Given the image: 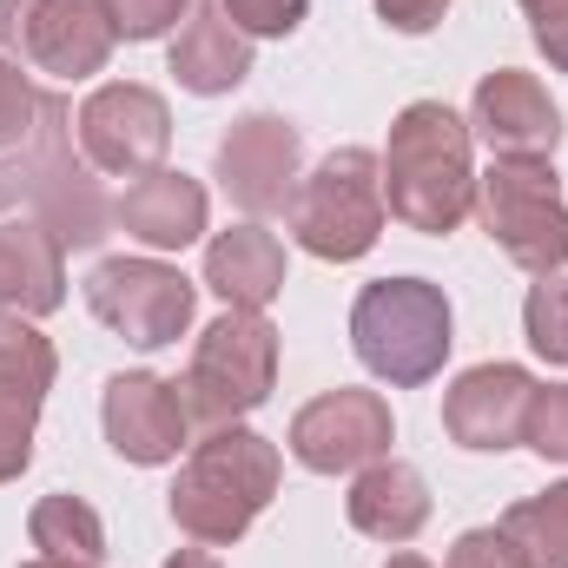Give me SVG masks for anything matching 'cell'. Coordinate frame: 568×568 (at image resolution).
I'll return each instance as SVG.
<instances>
[{"instance_id": "26", "label": "cell", "mask_w": 568, "mask_h": 568, "mask_svg": "<svg viewBox=\"0 0 568 568\" xmlns=\"http://www.w3.org/2000/svg\"><path fill=\"white\" fill-rule=\"evenodd\" d=\"M523 443L542 456V463H568V384H536L529 397V424H523Z\"/></svg>"}, {"instance_id": "2", "label": "cell", "mask_w": 568, "mask_h": 568, "mask_svg": "<svg viewBox=\"0 0 568 568\" xmlns=\"http://www.w3.org/2000/svg\"><path fill=\"white\" fill-rule=\"evenodd\" d=\"M384 205L397 225L443 239L476 212V172H469V120H456L443 100H410L384 145Z\"/></svg>"}, {"instance_id": "33", "label": "cell", "mask_w": 568, "mask_h": 568, "mask_svg": "<svg viewBox=\"0 0 568 568\" xmlns=\"http://www.w3.org/2000/svg\"><path fill=\"white\" fill-rule=\"evenodd\" d=\"M165 568H225V562H219L212 549H172V562Z\"/></svg>"}, {"instance_id": "32", "label": "cell", "mask_w": 568, "mask_h": 568, "mask_svg": "<svg viewBox=\"0 0 568 568\" xmlns=\"http://www.w3.org/2000/svg\"><path fill=\"white\" fill-rule=\"evenodd\" d=\"M377 13H384V27H397V33H429V27H443L449 0H377Z\"/></svg>"}, {"instance_id": "29", "label": "cell", "mask_w": 568, "mask_h": 568, "mask_svg": "<svg viewBox=\"0 0 568 568\" xmlns=\"http://www.w3.org/2000/svg\"><path fill=\"white\" fill-rule=\"evenodd\" d=\"M106 7H113L120 40H159L192 13V0H106Z\"/></svg>"}, {"instance_id": "3", "label": "cell", "mask_w": 568, "mask_h": 568, "mask_svg": "<svg viewBox=\"0 0 568 568\" xmlns=\"http://www.w3.org/2000/svg\"><path fill=\"white\" fill-rule=\"evenodd\" d=\"M278 443L258 436V429L232 424V429H205V443H192L165 509L179 523V536H192L199 549H232L258 516L265 503L278 496Z\"/></svg>"}, {"instance_id": "27", "label": "cell", "mask_w": 568, "mask_h": 568, "mask_svg": "<svg viewBox=\"0 0 568 568\" xmlns=\"http://www.w3.org/2000/svg\"><path fill=\"white\" fill-rule=\"evenodd\" d=\"M33 120H40V87L20 73V60H0V152L27 145Z\"/></svg>"}, {"instance_id": "11", "label": "cell", "mask_w": 568, "mask_h": 568, "mask_svg": "<svg viewBox=\"0 0 568 568\" xmlns=\"http://www.w3.org/2000/svg\"><path fill=\"white\" fill-rule=\"evenodd\" d=\"M390 404L377 390H324L291 417V456L311 476H357L377 456H390Z\"/></svg>"}, {"instance_id": "19", "label": "cell", "mask_w": 568, "mask_h": 568, "mask_svg": "<svg viewBox=\"0 0 568 568\" xmlns=\"http://www.w3.org/2000/svg\"><path fill=\"white\" fill-rule=\"evenodd\" d=\"M344 509H351V529H357V536L404 549V542L429 523V483H424V469H410V463H397V456H377L371 469H357Z\"/></svg>"}, {"instance_id": "18", "label": "cell", "mask_w": 568, "mask_h": 568, "mask_svg": "<svg viewBox=\"0 0 568 568\" xmlns=\"http://www.w3.org/2000/svg\"><path fill=\"white\" fill-rule=\"evenodd\" d=\"M67 304V252L33 219H0V317H47Z\"/></svg>"}, {"instance_id": "31", "label": "cell", "mask_w": 568, "mask_h": 568, "mask_svg": "<svg viewBox=\"0 0 568 568\" xmlns=\"http://www.w3.org/2000/svg\"><path fill=\"white\" fill-rule=\"evenodd\" d=\"M449 568H523V556L509 549V536H503V529H469V536H456Z\"/></svg>"}, {"instance_id": "5", "label": "cell", "mask_w": 568, "mask_h": 568, "mask_svg": "<svg viewBox=\"0 0 568 568\" xmlns=\"http://www.w3.org/2000/svg\"><path fill=\"white\" fill-rule=\"evenodd\" d=\"M384 165L364 145H337L324 152L291 199V239L324 258V265H351L384 239Z\"/></svg>"}, {"instance_id": "6", "label": "cell", "mask_w": 568, "mask_h": 568, "mask_svg": "<svg viewBox=\"0 0 568 568\" xmlns=\"http://www.w3.org/2000/svg\"><path fill=\"white\" fill-rule=\"evenodd\" d=\"M278 384V331L265 311H225L199 331L192 364H185V410L199 429L245 424Z\"/></svg>"}, {"instance_id": "1", "label": "cell", "mask_w": 568, "mask_h": 568, "mask_svg": "<svg viewBox=\"0 0 568 568\" xmlns=\"http://www.w3.org/2000/svg\"><path fill=\"white\" fill-rule=\"evenodd\" d=\"M0 212L33 219L40 232H53L60 252H93L113 225V205L87 165V152H73V106L60 93H40V120L27 145H13L0 159Z\"/></svg>"}, {"instance_id": "10", "label": "cell", "mask_w": 568, "mask_h": 568, "mask_svg": "<svg viewBox=\"0 0 568 568\" xmlns=\"http://www.w3.org/2000/svg\"><path fill=\"white\" fill-rule=\"evenodd\" d=\"M73 133H80V152H87L93 172H106V179H145V172L165 165L172 113H165V100H159L152 87L113 80V87L87 93Z\"/></svg>"}, {"instance_id": "13", "label": "cell", "mask_w": 568, "mask_h": 568, "mask_svg": "<svg viewBox=\"0 0 568 568\" xmlns=\"http://www.w3.org/2000/svg\"><path fill=\"white\" fill-rule=\"evenodd\" d=\"M469 140L489 145V159H556L562 145V106L549 87L523 67H496L469 93Z\"/></svg>"}, {"instance_id": "9", "label": "cell", "mask_w": 568, "mask_h": 568, "mask_svg": "<svg viewBox=\"0 0 568 568\" xmlns=\"http://www.w3.org/2000/svg\"><path fill=\"white\" fill-rule=\"evenodd\" d=\"M87 304L113 337H126L140 351H165L192 331L199 291H192L185 272H172L159 258H106L87 278Z\"/></svg>"}, {"instance_id": "15", "label": "cell", "mask_w": 568, "mask_h": 568, "mask_svg": "<svg viewBox=\"0 0 568 568\" xmlns=\"http://www.w3.org/2000/svg\"><path fill=\"white\" fill-rule=\"evenodd\" d=\"M529 397H536V377L523 364H476V371H463L449 384L443 429H449V443H463L476 456H503V449L523 443Z\"/></svg>"}, {"instance_id": "22", "label": "cell", "mask_w": 568, "mask_h": 568, "mask_svg": "<svg viewBox=\"0 0 568 568\" xmlns=\"http://www.w3.org/2000/svg\"><path fill=\"white\" fill-rule=\"evenodd\" d=\"M496 529L509 536V549L523 556V568H568V483L509 503Z\"/></svg>"}, {"instance_id": "21", "label": "cell", "mask_w": 568, "mask_h": 568, "mask_svg": "<svg viewBox=\"0 0 568 568\" xmlns=\"http://www.w3.org/2000/svg\"><path fill=\"white\" fill-rule=\"evenodd\" d=\"M27 536L53 562H87V568L106 562V523H100V509L87 496H67V489L60 496H40L33 516H27Z\"/></svg>"}, {"instance_id": "30", "label": "cell", "mask_w": 568, "mask_h": 568, "mask_svg": "<svg viewBox=\"0 0 568 568\" xmlns=\"http://www.w3.org/2000/svg\"><path fill=\"white\" fill-rule=\"evenodd\" d=\"M523 20H529L542 60H549L556 73H568V0H523Z\"/></svg>"}, {"instance_id": "17", "label": "cell", "mask_w": 568, "mask_h": 568, "mask_svg": "<svg viewBox=\"0 0 568 568\" xmlns=\"http://www.w3.org/2000/svg\"><path fill=\"white\" fill-rule=\"evenodd\" d=\"M205 185L199 179H185V172H172V165H159V172H145L126 185V199L113 205V219L152 245V252H185L199 232H205Z\"/></svg>"}, {"instance_id": "23", "label": "cell", "mask_w": 568, "mask_h": 568, "mask_svg": "<svg viewBox=\"0 0 568 568\" xmlns=\"http://www.w3.org/2000/svg\"><path fill=\"white\" fill-rule=\"evenodd\" d=\"M53 377H60V357L33 331V317H0V384H27V390L47 397Z\"/></svg>"}, {"instance_id": "14", "label": "cell", "mask_w": 568, "mask_h": 568, "mask_svg": "<svg viewBox=\"0 0 568 568\" xmlns=\"http://www.w3.org/2000/svg\"><path fill=\"white\" fill-rule=\"evenodd\" d=\"M100 424H106V443L140 463V469H159L185 449L192 436V410H185V390L152 377V371H120L106 377V397H100Z\"/></svg>"}, {"instance_id": "12", "label": "cell", "mask_w": 568, "mask_h": 568, "mask_svg": "<svg viewBox=\"0 0 568 568\" xmlns=\"http://www.w3.org/2000/svg\"><path fill=\"white\" fill-rule=\"evenodd\" d=\"M297 179H304V145H297V126L278 113H245L219 140V185L245 219L291 212Z\"/></svg>"}, {"instance_id": "7", "label": "cell", "mask_w": 568, "mask_h": 568, "mask_svg": "<svg viewBox=\"0 0 568 568\" xmlns=\"http://www.w3.org/2000/svg\"><path fill=\"white\" fill-rule=\"evenodd\" d=\"M476 219L529 278H556L568 265V199L549 159H489L476 179Z\"/></svg>"}, {"instance_id": "16", "label": "cell", "mask_w": 568, "mask_h": 568, "mask_svg": "<svg viewBox=\"0 0 568 568\" xmlns=\"http://www.w3.org/2000/svg\"><path fill=\"white\" fill-rule=\"evenodd\" d=\"M245 73H252V33H239L219 0H192V13L172 33V80L199 100H219Z\"/></svg>"}, {"instance_id": "25", "label": "cell", "mask_w": 568, "mask_h": 568, "mask_svg": "<svg viewBox=\"0 0 568 568\" xmlns=\"http://www.w3.org/2000/svg\"><path fill=\"white\" fill-rule=\"evenodd\" d=\"M523 331H529L536 357H549V364H568V278L529 284V304H523Z\"/></svg>"}, {"instance_id": "35", "label": "cell", "mask_w": 568, "mask_h": 568, "mask_svg": "<svg viewBox=\"0 0 568 568\" xmlns=\"http://www.w3.org/2000/svg\"><path fill=\"white\" fill-rule=\"evenodd\" d=\"M20 568H87V562H53V556H40V562H20Z\"/></svg>"}, {"instance_id": "8", "label": "cell", "mask_w": 568, "mask_h": 568, "mask_svg": "<svg viewBox=\"0 0 568 568\" xmlns=\"http://www.w3.org/2000/svg\"><path fill=\"white\" fill-rule=\"evenodd\" d=\"M120 47L106 0H0V53L47 80H93Z\"/></svg>"}, {"instance_id": "20", "label": "cell", "mask_w": 568, "mask_h": 568, "mask_svg": "<svg viewBox=\"0 0 568 568\" xmlns=\"http://www.w3.org/2000/svg\"><path fill=\"white\" fill-rule=\"evenodd\" d=\"M205 284L225 297V311H265L284 291V245L252 219L205 245Z\"/></svg>"}, {"instance_id": "24", "label": "cell", "mask_w": 568, "mask_h": 568, "mask_svg": "<svg viewBox=\"0 0 568 568\" xmlns=\"http://www.w3.org/2000/svg\"><path fill=\"white\" fill-rule=\"evenodd\" d=\"M40 390L27 384H0V483H13L33 463V424H40Z\"/></svg>"}, {"instance_id": "34", "label": "cell", "mask_w": 568, "mask_h": 568, "mask_svg": "<svg viewBox=\"0 0 568 568\" xmlns=\"http://www.w3.org/2000/svg\"><path fill=\"white\" fill-rule=\"evenodd\" d=\"M384 568H429V562H424V556H410V549H404V556H390Z\"/></svg>"}, {"instance_id": "4", "label": "cell", "mask_w": 568, "mask_h": 568, "mask_svg": "<svg viewBox=\"0 0 568 568\" xmlns=\"http://www.w3.org/2000/svg\"><path fill=\"white\" fill-rule=\"evenodd\" d=\"M449 297L429 278H377L351 304V351L390 390H417L449 357Z\"/></svg>"}, {"instance_id": "28", "label": "cell", "mask_w": 568, "mask_h": 568, "mask_svg": "<svg viewBox=\"0 0 568 568\" xmlns=\"http://www.w3.org/2000/svg\"><path fill=\"white\" fill-rule=\"evenodd\" d=\"M219 7H225L232 27L252 33V40H284V33H297L304 13H311V0H219Z\"/></svg>"}]
</instances>
